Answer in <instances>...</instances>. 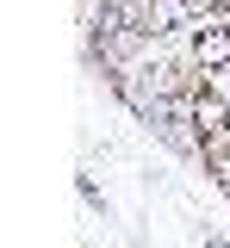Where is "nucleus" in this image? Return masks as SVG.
I'll return each mask as SVG.
<instances>
[{
	"mask_svg": "<svg viewBox=\"0 0 230 248\" xmlns=\"http://www.w3.org/2000/svg\"><path fill=\"white\" fill-rule=\"evenodd\" d=\"M187 124L199 130V143L212 149V143H224V137H230V106H224V99H212V93H193V99H187Z\"/></svg>",
	"mask_w": 230,
	"mask_h": 248,
	"instance_id": "1",
	"label": "nucleus"
},
{
	"mask_svg": "<svg viewBox=\"0 0 230 248\" xmlns=\"http://www.w3.org/2000/svg\"><path fill=\"white\" fill-rule=\"evenodd\" d=\"M193 62L199 68H230V25H199L193 31Z\"/></svg>",
	"mask_w": 230,
	"mask_h": 248,
	"instance_id": "2",
	"label": "nucleus"
},
{
	"mask_svg": "<svg viewBox=\"0 0 230 248\" xmlns=\"http://www.w3.org/2000/svg\"><path fill=\"white\" fill-rule=\"evenodd\" d=\"M205 6V0H149V19H143V31L156 37V31H181L193 25V13Z\"/></svg>",
	"mask_w": 230,
	"mask_h": 248,
	"instance_id": "3",
	"label": "nucleus"
},
{
	"mask_svg": "<svg viewBox=\"0 0 230 248\" xmlns=\"http://www.w3.org/2000/svg\"><path fill=\"white\" fill-rule=\"evenodd\" d=\"M218 6H230V0H218Z\"/></svg>",
	"mask_w": 230,
	"mask_h": 248,
	"instance_id": "4",
	"label": "nucleus"
}]
</instances>
